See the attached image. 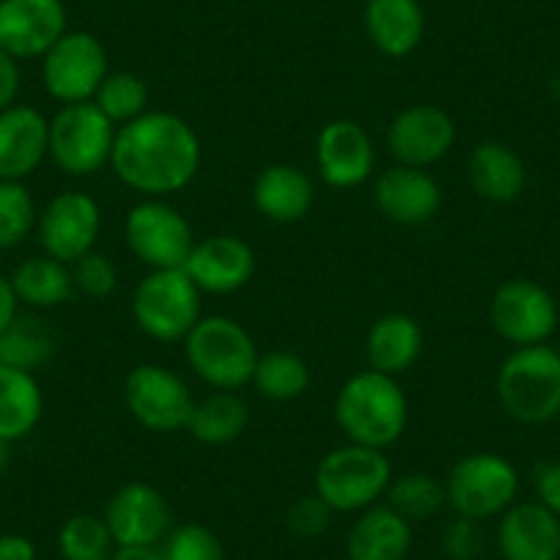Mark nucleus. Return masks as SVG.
<instances>
[{
  "label": "nucleus",
  "mask_w": 560,
  "mask_h": 560,
  "mask_svg": "<svg viewBox=\"0 0 560 560\" xmlns=\"http://www.w3.org/2000/svg\"><path fill=\"white\" fill-rule=\"evenodd\" d=\"M456 143V124L443 107H404L387 127V149L398 165L429 168L440 163Z\"/></svg>",
  "instance_id": "2eb2a0df"
},
{
  "label": "nucleus",
  "mask_w": 560,
  "mask_h": 560,
  "mask_svg": "<svg viewBox=\"0 0 560 560\" xmlns=\"http://www.w3.org/2000/svg\"><path fill=\"white\" fill-rule=\"evenodd\" d=\"M393 481V465L385 451L347 443L322 456L314 472V492L332 511H365L385 498Z\"/></svg>",
  "instance_id": "39448f33"
},
{
  "label": "nucleus",
  "mask_w": 560,
  "mask_h": 560,
  "mask_svg": "<svg viewBox=\"0 0 560 560\" xmlns=\"http://www.w3.org/2000/svg\"><path fill=\"white\" fill-rule=\"evenodd\" d=\"M124 236L132 256L149 269H182L196 247L192 225L163 198L135 203L124 223Z\"/></svg>",
  "instance_id": "1a4fd4ad"
},
{
  "label": "nucleus",
  "mask_w": 560,
  "mask_h": 560,
  "mask_svg": "<svg viewBox=\"0 0 560 560\" xmlns=\"http://www.w3.org/2000/svg\"><path fill=\"white\" fill-rule=\"evenodd\" d=\"M467 182L483 201L511 203L527 185V171L520 154L500 140H483L467 158Z\"/></svg>",
  "instance_id": "5701e85b"
},
{
  "label": "nucleus",
  "mask_w": 560,
  "mask_h": 560,
  "mask_svg": "<svg viewBox=\"0 0 560 560\" xmlns=\"http://www.w3.org/2000/svg\"><path fill=\"white\" fill-rule=\"evenodd\" d=\"M247 404L234 390H214L192 407L187 429L201 445H229L247 429Z\"/></svg>",
  "instance_id": "c85d7f7f"
},
{
  "label": "nucleus",
  "mask_w": 560,
  "mask_h": 560,
  "mask_svg": "<svg viewBox=\"0 0 560 560\" xmlns=\"http://www.w3.org/2000/svg\"><path fill=\"white\" fill-rule=\"evenodd\" d=\"M102 229V209L89 192H58L36 220L39 242L45 256L63 264H74L85 253L94 250Z\"/></svg>",
  "instance_id": "ddd939ff"
},
{
  "label": "nucleus",
  "mask_w": 560,
  "mask_h": 560,
  "mask_svg": "<svg viewBox=\"0 0 560 560\" xmlns=\"http://www.w3.org/2000/svg\"><path fill=\"white\" fill-rule=\"evenodd\" d=\"M50 121L31 105L0 110V182H25L45 163Z\"/></svg>",
  "instance_id": "aec40b11"
},
{
  "label": "nucleus",
  "mask_w": 560,
  "mask_h": 560,
  "mask_svg": "<svg viewBox=\"0 0 560 560\" xmlns=\"http://www.w3.org/2000/svg\"><path fill=\"white\" fill-rule=\"evenodd\" d=\"M253 203L272 223H298L314 207V182L298 165H267L253 185Z\"/></svg>",
  "instance_id": "393cba45"
},
{
  "label": "nucleus",
  "mask_w": 560,
  "mask_h": 560,
  "mask_svg": "<svg viewBox=\"0 0 560 560\" xmlns=\"http://www.w3.org/2000/svg\"><path fill=\"white\" fill-rule=\"evenodd\" d=\"M250 382L269 401H294L308 390L311 369L300 354L275 349V352L258 354Z\"/></svg>",
  "instance_id": "7c9ffc66"
},
{
  "label": "nucleus",
  "mask_w": 560,
  "mask_h": 560,
  "mask_svg": "<svg viewBox=\"0 0 560 560\" xmlns=\"http://www.w3.org/2000/svg\"><path fill=\"white\" fill-rule=\"evenodd\" d=\"M187 275L207 294H234L250 283L256 272V253L234 234H218L196 242L185 261Z\"/></svg>",
  "instance_id": "a211bd4d"
},
{
  "label": "nucleus",
  "mask_w": 560,
  "mask_h": 560,
  "mask_svg": "<svg viewBox=\"0 0 560 560\" xmlns=\"http://www.w3.org/2000/svg\"><path fill=\"white\" fill-rule=\"evenodd\" d=\"M58 552L63 560H110L116 541L102 516L74 514L58 530Z\"/></svg>",
  "instance_id": "72a5a7b5"
},
{
  "label": "nucleus",
  "mask_w": 560,
  "mask_h": 560,
  "mask_svg": "<svg viewBox=\"0 0 560 560\" xmlns=\"http://www.w3.org/2000/svg\"><path fill=\"white\" fill-rule=\"evenodd\" d=\"M45 396L31 371L0 365V440L18 443L39 427Z\"/></svg>",
  "instance_id": "bb28decb"
},
{
  "label": "nucleus",
  "mask_w": 560,
  "mask_h": 560,
  "mask_svg": "<svg viewBox=\"0 0 560 560\" xmlns=\"http://www.w3.org/2000/svg\"><path fill=\"white\" fill-rule=\"evenodd\" d=\"M63 34V0H0V50L18 61L42 58Z\"/></svg>",
  "instance_id": "dca6fc26"
},
{
  "label": "nucleus",
  "mask_w": 560,
  "mask_h": 560,
  "mask_svg": "<svg viewBox=\"0 0 560 560\" xmlns=\"http://www.w3.org/2000/svg\"><path fill=\"white\" fill-rule=\"evenodd\" d=\"M500 407L520 423L541 427L560 415V352L547 343L520 347L498 371Z\"/></svg>",
  "instance_id": "7ed1b4c3"
},
{
  "label": "nucleus",
  "mask_w": 560,
  "mask_h": 560,
  "mask_svg": "<svg viewBox=\"0 0 560 560\" xmlns=\"http://www.w3.org/2000/svg\"><path fill=\"white\" fill-rule=\"evenodd\" d=\"M20 61L9 56L7 50H0V110L18 105L20 94Z\"/></svg>",
  "instance_id": "a19ab883"
},
{
  "label": "nucleus",
  "mask_w": 560,
  "mask_h": 560,
  "mask_svg": "<svg viewBox=\"0 0 560 560\" xmlns=\"http://www.w3.org/2000/svg\"><path fill=\"white\" fill-rule=\"evenodd\" d=\"M110 560H163L160 547H116Z\"/></svg>",
  "instance_id": "c03bdc74"
},
{
  "label": "nucleus",
  "mask_w": 560,
  "mask_h": 560,
  "mask_svg": "<svg viewBox=\"0 0 560 560\" xmlns=\"http://www.w3.org/2000/svg\"><path fill=\"white\" fill-rule=\"evenodd\" d=\"M536 500L560 516V459L547 462L536 470Z\"/></svg>",
  "instance_id": "ea45409f"
},
{
  "label": "nucleus",
  "mask_w": 560,
  "mask_h": 560,
  "mask_svg": "<svg viewBox=\"0 0 560 560\" xmlns=\"http://www.w3.org/2000/svg\"><path fill=\"white\" fill-rule=\"evenodd\" d=\"M316 168L325 185L352 190L374 174V143L369 132L352 118L325 124L316 138Z\"/></svg>",
  "instance_id": "f3484780"
},
{
  "label": "nucleus",
  "mask_w": 560,
  "mask_h": 560,
  "mask_svg": "<svg viewBox=\"0 0 560 560\" xmlns=\"http://www.w3.org/2000/svg\"><path fill=\"white\" fill-rule=\"evenodd\" d=\"M96 107L110 118L116 127L135 121L149 113V85L147 80L132 72H110L94 94Z\"/></svg>",
  "instance_id": "473e14b6"
},
{
  "label": "nucleus",
  "mask_w": 560,
  "mask_h": 560,
  "mask_svg": "<svg viewBox=\"0 0 560 560\" xmlns=\"http://www.w3.org/2000/svg\"><path fill=\"white\" fill-rule=\"evenodd\" d=\"M385 498L387 505L407 522H427L438 511H443V505H448L445 483H440L429 472H404V476L393 478Z\"/></svg>",
  "instance_id": "2f4dec72"
},
{
  "label": "nucleus",
  "mask_w": 560,
  "mask_h": 560,
  "mask_svg": "<svg viewBox=\"0 0 560 560\" xmlns=\"http://www.w3.org/2000/svg\"><path fill=\"white\" fill-rule=\"evenodd\" d=\"M332 514H336V511H332L319 494H303V498L294 500L292 509H289L287 525L298 538H319L322 533L330 527Z\"/></svg>",
  "instance_id": "4c0bfd02"
},
{
  "label": "nucleus",
  "mask_w": 560,
  "mask_h": 560,
  "mask_svg": "<svg viewBox=\"0 0 560 560\" xmlns=\"http://www.w3.org/2000/svg\"><path fill=\"white\" fill-rule=\"evenodd\" d=\"M132 316L154 341H185L201 319V292L185 269H152L135 287Z\"/></svg>",
  "instance_id": "423d86ee"
},
{
  "label": "nucleus",
  "mask_w": 560,
  "mask_h": 560,
  "mask_svg": "<svg viewBox=\"0 0 560 560\" xmlns=\"http://www.w3.org/2000/svg\"><path fill=\"white\" fill-rule=\"evenodd\" d=\"M36 203L23 182H0V250L23 245L36 229Z\"/></svg>",
  "instance_id": "f704fd0d"
},
{
  "label": "nucleus",
  "mask_w": 560,
  "mask_h": 560,
  "mask_svg": "<svg viewBox=\"0 0 560 560\" xmlns=\"http://www.w3.org/2000/svg\"><path fill=\"white\" fill-rule=\"evenodd\" d=\"M9 445H12V443H7V440H0V472H3L9 467Z\"/></svg>",
  "instance_id": "a18cd8bd"
},
{
  "label": "nucleus",
  "mask_w": 560,
  "mask_h": 560,
  "mask_svg": "<svg viewBox=\"0 0 560 560\" xmlns=\"http://www.w3.org/2000/svg\"><path fill=\"white\" fill-rule=\"evenodd\" d=\"M0 560H36L34 541L20 536V533L0 536Z\"/></svg>",
  "instance_id": "79ce46f5"
},
{
  "label": "nucleus",
  "mask_w": 560,
  "mask_h": 560,
  "mask_svg": "<svg viewBox=\"0 0 560 560\" xmlns=\"http://www.w3.org/2000/svg\"><path fill=\"white\" fill-rule=\"evenodd\" d=\"M116 124L94 105H61L50 118V149L47 158L69 176H91L110 165Z\"/></svg>",
  "instance_id": "6e6552de"
},
{
  "label": "nucleus",
  "mask_w": 560,
  "mask_h": 560,
  "mask_svg": "<svg viewBox=\"0 0 560 560\" xmlns=\"http://www.w3.org/2000/svg\"><path fill=\"white\" fill-rule=\"evenodd\" d=\"M483 549V533L476 520L456 516L443 533V552L448 560H478Z\"/></svg>",
  "instance_id": "58836bf2"
},
{
  "label": "nucleus",
  "mask_w": 560,
  "mask_h": 560,
  "mask_svg": "<svg viewBox=\"0 0 560 560\" xmlns=\"http://www.w3.org/2000/svg\"><path fill=\"white\" fill-rule=\"evenodd\" d=\"M498 549L503 560H560V516L538 500L514 503L500 514Z\"/></svg>",
  "instance_id": "412c9836"
},
{
  "label": "nucleus",
  "mask_w": 560,
  "mask_h": 560,
  "mask_svg": "<svg viewBox=\"0 0 560 560\" xmlns=\"http://www.w3.org/2000/svg\"><path fill=\"white\" fill-rule=\"evenodd\" d=\"M558 352H560V349H558Z\"/></svg>",
  "instance_id": "49530a36"
},
{
  "label": "nucleus",
  "mask_w": 560,
  "mask_h": 560,
  "mask_svg": "<svg viewBox=\"0 0 560 560\" xmlns=\"http://www.w3.org/2000/svg\"><path fill=\"white\" fill-rule=\"evenodd\" d=\"M332 412L349 443L385 451L407 432L409 401L396 376L369 369L343 382Z\"/></svg>",
  "instance_id": "f03ea898"
},
{
  "label": "nucleus",
  "mask_w": 560,
  "mask_h": 560,
  "mask_svg": "<svg viewBox=\"0 0 560 560\" xmlns=\"http://www.w3.org/2000/svg\"><path fill=\"white\" fill-rule=\"evenodd\" d=\"M520 472L505 456L478 451L467 454L451 467L445 478V500L456 516L467 520H492L516 503Z\"/></svg>",
  "instance_id": "0eeeda50"
},
{
  "label": "nucleus",
  "mask_w": 560,
  "mask_h": 560,
  "mask_svg": "<svg viewBox=\"0 0 560 560\" xmlns=\"http://www.w3.org/2000/svg\"><path fill=\"white\" fill-rule=\"evenodd\" d=\"M423 352V330L407 314H385L365 336V358L380 374L401 376L418 363Z\"/></svg>",
  "instance_id": "a878e982"
},
{
  "label": "nucleus",
  "mask_w": 560,
  "mask_h": 560,
  "mask_svg": "<svg viewBox=\"0 0 560 560\" xmlns=\"http://www.w3.org/2000/svg\"><path fill=\"white\" fill-rule=\"evenodd\" d=\"M427 31V14L420 0H369L365 34L371 45L387 58H407L418 50Z\"/></svg>",
  "instance_id": "b1692460"
},
{
  "label": "nucleus",
  "mask_w": 560,
  "mask_h": 560,
  "mask_svg": "<svg viewBox=\"0 0 560 560\" xmlns=\"http://www.w3.org/2000/svg\"><path fill=\"white\" fill-rule=\"evenodd\" d=\"M110 168L129 190L165 198L196 179L201 168V140L182 116L149 110L116 129Z\"/></svg>",
  "instance_id": "f257e3e1"
},
{
  "label": "nucleus",
  "mask_w": 560,
  "mask_h": 560,
  "mask_svg": "<svg viewBox=\"0 0 560 560\" xmlns=\"http://www.w3.org/2000/svg\"><path fill=\"white\" fill-rule=\"evenodd\" d=\"M412 549V522L390 505L360 511L347 536V560H407Z\"/></svg>",
  "instance_id": "4be33fe9"
},
{
  "label": "nucleus",
  "mask_w": 560,
  "mask_h": 560,
  "mask_svg": "<svg viewBox=\"0 0 560 560\" xmlns=\"http://www.w3.org/2000/svg\"><path fill=\"white\" fill-rule=\"evenodd\" d=\"M376 209L398 225H423L443 207V190L427 168L393 165L374 185Z\"/></svg>",
  "instance_id": "6ab92c4d"
},
{
  "label": "nucleus",
  "mask_w": 560,
  "mask_h": 560,
  "mask_svg": "<svg viewBox=\"0 0 560 560\" xmlns=\"http://www.w3.org/2000/svg\"><path fill=\"white\" fill-rule=\"evenodd\" d=\"M102 520L110 527L116 547H160L174 530V514L165 494L143 481L118 487Z\"/></svg>",
  "instance_id": "4468645a"
},
{
  "label": "nucleus",
  "mask_w": 560,
  "mask_h": 560,
  "mask_svg": "<svg viewBox=\"0 0 560 560\" xmlns=\"http://www.w3.org/2000/svg\"><path fill=\"white\" fill-rule=\"evenodd\" d=\"M107 74L105 45L89 31H67L42 56V83L61 105L91 102Z\"/></svg>",
  "instance_id": "9d476101"
},
{
  "label": "nucleus",
  "mask_w": 560,
  "mask_h": 560,
  "mask_svg": "<svg viewBox=\"0 0 560 560\" xmlns=\"http://www.w3.org/2000/svg\"><path fill=\"white\" fill-rule=\"evenodd\" d=\"M56 352V338L47 330L45 322L34 316H18L7 330L0 332V365L31 371L50 363Z\"/></svg>",
  "instance_id": "c756f323"
},
{
  "label": "nucleus",
  "mask_w": 560,
  "mask_h": 560,
  "mask_svg": "<svg viewBox=\"0 0 560 560\" xmlns=\"http://www.w3.org/2000/svg\"><path fill=\"white\" fill-rule=\"evenodd\" d=\"M18 308H20V300H18V292H14V287H12V278L0 275V332L7 330V327L18 319L20 316Z\"/></svg>",
  "instance_id": "37998d69"
},
{
  "label": "nucleus",
  "mask_w": 560,
  "mask_h": 560,
  "mask_svg": "<svg viewBox=\"0 0 560 560\" xmlns=\"http://www.w3.org/2000/svg\"><path fill=\"white\" fill-rule=\"evenodd\" d=\"M163 560H225V549L218 533L201 522L179 525L160 544Z\"/></svg>",
  "instance_id": "c9c22d12"
},
{
  "label": "nucleus",
  "mask_w": 560,
  "mask_h": 560,
  "mask_svg": "<svg viewBox=\"0 0 560 560\" xmlns=\"http://www.w3.org/2000/svg\"><path fill=\"white\" fill-rule=\"evenodd\" d=\"M489 322L511 347H538L547 343L558 327V303L536 280H505L492 294Z\"/></svg>",
  "instance_id": "f8f14e48"
},
{
  "label": "nucleus",
  "mask_w": 560,
  "mask_h": 560,
  "mask_svg": "<svg viewBox=\"0 0 560 560\" xmlns=\"http://www.w3.org/2000/svg\"><path fill=\"white\" fill-rule=\"evenodd\" d=\"M72 280L74 289L85 298H110L118 287V269L105 253L91 250L72 264Z\"/></svg>",
  "instance_id": "e433bc0d"
},
{
  "label": "nucleus",
  "mask_w": 560,
  "mask_h": 560,
  "mask_svg": "<svg viewBox=\"0 0 560 560\" xmlns=\"http://www.w3.org/2000/svg\"><path fill=\"white\" fill-rule=\"evenodd\" d=\"M187 365L214 390H236L253 380L258 347L231 316H201L185 338Z\"/></svg>",
  "instance_id": "20e7f679"
},
{
  "label": "nucleus",
  "mask_w": 560,
  "mask_h": 560,
  "mask_svg": "<svg viewBox=\"0 0 560 560\" xmlns=\"http://www.w3.org/2000/svg\"><path fill=\"white\" fill-rule=\"evenodd\" d=\"M124 404L140 427L168 434L187 429L196 398L176 371L158 363H143L127 374Z\"/></svg>",
  "instance_id": "9b49d317"
},
{
  "label": "nucleus",
  "mask_w": 560,
  "mask_h": 560,
  "mask_svg": "<svg viewBox=\"0 0 560 560\" xmlns=\"http://www.w3.org/2000/svg\"><path fill=\"white\" fill-rule=\"evenodd\" d=\"M12 287L20 303L31 308H56L69 303L74 280L69 264L50 256H31L12 272Z\"/></svg>",
  "instance_id": "cd10ccee"
}]
</instances>
